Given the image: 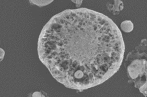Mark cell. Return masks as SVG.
Instances as JSON below:
<instances>
[{
    "label": "cell",
    "instance_id": "cell-4",
    "mask_svg": "<svg viewBox=\"0 0 147 97\" xmlns=\"http://www.w3.org/2000/svg\"><path fill=\"white\" fill-rule=\"evenodd\" d=\"M120 27L123 32L130 33L133 30L134 25L131 21H124L120 25Z\"/></svg>",
    "mask_w": 147,
    "mask_h": 97
},
{
    "label": "cell",
    "instance_id": "cell-3",
    "mask_svg": "<svg viewBox=\"0 0 147 97\" xmlns=\"http://www.w3.org/2000/svg\"><path fill=\"white\" fill-rule=\"evenodd\" d=\"M107 9L114 15H118L123 9V2L121 1H114L107 4Z\"/></svg>",
    "mask_w": 147,
    "mask_h": 97
},
{
    "label": "cell",
    "instance_id": "cell-1",
    "mask_svg": "<svg viewBox=\"0 0 147 97\" xmlns=\"http://www.w3.org/2000/svg\"><path fill=\"white\" fill-rule=\"evenodd\" d=\"M124 52L116 24L87 8L66 9L52 17L38 40L39 59L51 75L80 91L102 84L117 72Z\"/></svg>",
    "mask_w": 147,
    "mask_h": 97
},
{
    "label": "cell",
    "instance_id": "cell-2",
    "mask_svg": "<svg viewBox=\"0 0 147 97\" xmlns=\"http://www.w3.org/2000/svg\"><path fill=\"white\" fill-rule=\"evenodd\" d=\"M147 39L141 40L140 45L129 53L124 65L129 81L134 83L141 93L147 96Z\"/></svg>",
    "mask_w": 147,
    "mask_h": 97
}]
</instances>
